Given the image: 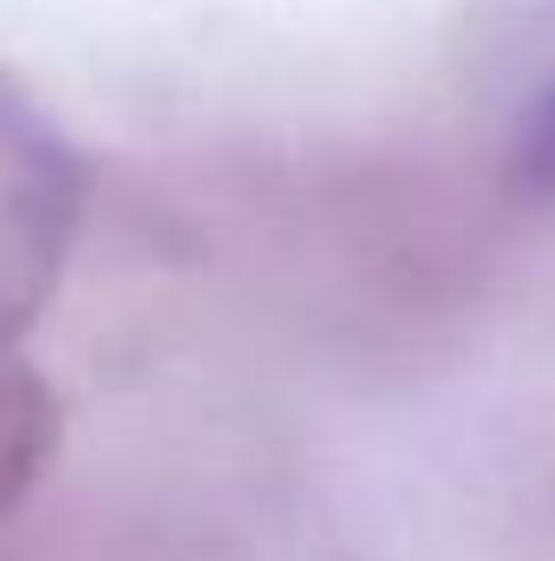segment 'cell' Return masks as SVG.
I'll return each mask as SVG.
<instances>
[{
	"label": "cell",
	"instance_id": "obj_2",
	"mask_svg": "<svg viewBox=\"0 0 555 561\" xmlns=\"http://www.w3.org/2000/svg\"><path fill=\"white\" fill-rule=\"evenodd\" d=\"M53 431H59V412H53L46 386L0 353V529L33 496V483L53 457Z\"/></svg>",
	"mask_w": 555,
	"mask_h": 561
},
{
	"label": "cell",
	"instance_id": "obj_3",
	"mask_svg": "<svg viewBox=\"0 0 555 561\" xmlns=\"http://www.w3.org/2000/svg\"><path fill=\"white\" fill-rule=\"evenodd\" d=\"M510 176L523 196H555V79L536 92V105L517 125V150H510Z\"/></svg>",
	"mask_w": 555,
	"mask_h": 561
},
{
	"label": "cell",
	"instance_id": "obj_1",
	"mask_svg": "<svg viewBox=\"0 0 555 561\" xmlns=\"http://www.w3.org/2000/svg\"><path fill=\"white\" fill-rule=\"evenodd\" d=\"M86 216V163L0 72V353L59 287Z\"/></svg>",
	"mask_w": 555,
	"mask_h": 561
}]
</instances>
